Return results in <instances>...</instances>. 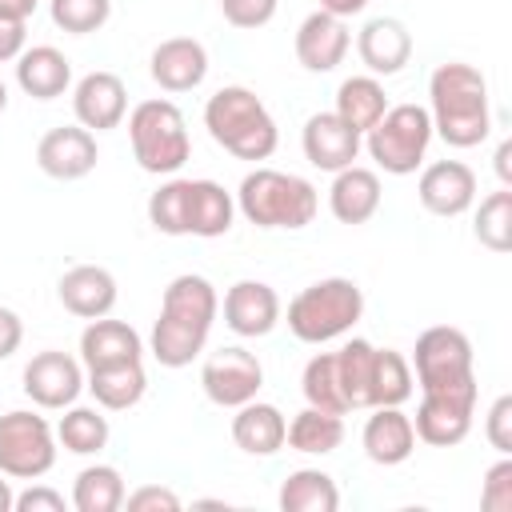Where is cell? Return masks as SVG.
<instances>
[{"label":"cell","instance_id":"obj_18","mask_svg":"<svg viewBox=\"0 0 512 512\" xmlns=\"http://www.w3.org/2000/svg\"><path fill=\"white\" fill-rule=\"evenodd\" d=\"M224 324L236 336H268L280 324V296L264 280H236L224 292Z\"/></svg>","mask_w":512,"mask_h":512},{"label":"cell","instance_id":"obj_27","mask_svg":"<svg viewBox=\"0 0 512 512\" xmlns=\"http://www.w3.org/2000/svg\"><path fill=\"white\" fill-rule=\"evenodd\" d=\"M236 220V196L216 180H188V236H228Z\"/></svg>","mask_w":512,"mask_h":512},{"label":"cell","instance_id":"obj_50","mask_svg":"<svg viewBox=\"0 0 512 512\" xmlns=\"http://www.w3.org/2000/svg\"><path fill=\"white\" fill-rule=\"evenodd\" d=\"M12 500H16V492H12V484L0 472V512H12Z\"/></svg>","mask_w":512,"mask_h":512},{"label":"cell","instance_id":"obj_39","mask_svg":"<svg viewBox=\"0 0 512 512\" xmlns=\"http://www.w3.org/2000/svg\"><path fill=\"white\" fill-rule=\"evenodd\" d=\"M48 16L56 28H64L72 36H88L108 24L112 0H48Z\"/></svg>","mask_w":512,"mask_h":512},{"label":"cell","instance_id":"obj_51","mask_svg":"<svg viewBox=\"0 0 512 512\" xmlns=\"http://www.w3.org/2000/svg\"><path fill=\"white\" fill-rule=\"evenodd\" d=\"M4 108H8V88H4V80H0V116H4Z\"/></svg>","mask_w":512,"mask_h":512},{"label":"cell","instance_id":"obj_32","mask_svg":"<svg viewBox=\"0 0 512 512\" xmlns=\"http://www.w3.org/2000/svg\"><path fill=\"white\" fill-rule=\"evenodd\" d=\"M276 504L284 512H336L340 508V488L328 472L320 468H296L288 472V480L280 484Z\"/></svg>","mask_w":512,"mask_h":512},{"label":"cell","instance_id":"obj_30","mask_svg":"<svg viewBox=\"0 0 512 512\" xmlns=\"http://www.w3.org/2000/svg\"><path fill=\"white\" fill-rule=\"evenodd\" d=\"M284 444L292 452H304V456H328V452H336L344 444V420L336 412H324V408L308 404L288 420Z\"/></svg>","mask_w":512,"mask_h":512},{"label":"cell","instance_id":"obj_41","mask_svg":"<svg viewBox=\"0 0 512 512\" xmlns=\"http://www.w3.org/2000/svg\"><path fill=\"white\" fill-rule=\"evenodd\" d=\"M276 4L280 0H220V12L232 28L252 32V28H264L276 16Z\"/></svg>","mask_w":512,"mask_h":512},{"label":"cell","instance_id":"obj_14","mask_svg":"<svg viewBox=\"0 0 512 512\" xmlns=\"http://www.w3.org/2000/svg\"><path fill=\"white\" fill-rule=\"evenodd\" d=\"M300 148H304V160L320 172H340L348 168L360 148H364V136L344 124L336 112H316L304 120V132H300Z\"/></svg>","mask_w":512,"mask_h":512},{"label":"cell","instance_id":"obj_21","mask_svg":"<svg viewBox=\"0 0 512 512\" xmlns=\"http://www.w3.org/2000/svg\"><path fill=\"white\" fill-rule=\"evenodd\" d=\"M56 296L64 304V312L80 316V320H96L108 316L116 308V276L100 264H76L56 280Z\"/></svg>","mask_w":512,"mask_h":512},{"label":"cell","instance_id":"obj_4","mask_svg":"<svg viewBox=\"0 0 512 512\" xmlns=\"http://www.w3.org/2000/svg\"><path fill=\"white\" fill-rule=\"evenodd\" d=\"M320 196L316 188L280 168H252L236 188V212L256 228H308L316 220Z\"/></svg>","mask_w":512,"mask_h":512},{"label":"cell","instance_id":"obj_13","mask_svg":"<svg viewBox=\"0 0 512 512\" xmlns=\"http://www.w3.org/2000/svg\"><path fill=\"white\" fill-rule=\"evenodd\" d=\"M100 160L96 148V132H88L84 124H60L48 128L36 144V168L52 180H84Z\"/></svg>","mask_w":512,"mask_h":512},{"label":"cell","instance_id":"obj_23","mask_svg":"<svg viewBox=\"0 0 512 512\" xmlns=\"http://www.w3.org/2000/svg\"><path fill=\"white\" fill-rule=\"evenodd\" d=\"M144 360V340L132 324L96 316L80 332V364L84 368H108V364H132Z\"/></svg>","mask_w":512,"mask_h":512},{"label":"cell","instance_id":"obj_16","mask_svg":"<svg viewBox=\"0 0 512 512\" xmlns=\"http://www.w3.org/2000/svg\"><path fill=\"white\" fill-rule=\"evenodd\" d=\"M72 112L76 124H84L88 132H108L120 128V120L128 116V88L116 72H88L76 80L72 88Z\"/></svg>","mask_w":512,"mask_h":512},{"label":"cell","instance_id":"obj_34","mask_svg":"<svg viewBox=\"0 0 512 512\" xmlns=\"http://www.w3.org/2000/svg\"><path fill=\"white\" fill-rule=\"evenodd\" d=\"M124 476L112 464H88L76 472L72 484V508L76 512H116L124 508Z\"/></svg>","mask_w":512,"mask_h":512},{"label":"cell","instance_id":"obj_45","mask_svg":"<svg viewBox=\"0 0 512 512\" xmlns=\"http://www.w3.org/2000/svg\"><path fill=\"white\" fill-rule=\"evenodd\" d=\"M24 40H28V20H8L0 16V64L4 60H16L24 52Z\"/></svg>","mask_w":512,"mask_h":512},{"label":"cell","instance_id":"obj_26","mask_svg":"<svg viewBox=\"0 0 512 512\" xmlns=\"http://www.w3.org/2000/svg\"><path fill=\"white\" fill-rule=\"evenodd\" d=\"M284 432H288V420L268 400H248L232 416V440L248 456H276L284 448Z\"/></svg>","mask_w":512,"mask_h":512},{"label":"cell","instance_id":"obj_40","mask_svg":"<svg viewBox=\"0 0 512 512\" xmlns=\"http://www.w3.org/2000/svg\"><path fill=\"white\" fill-rule=\"evenodd\" d=\"M480 508L484 512H512V456H500L480 484Z\"/></svg>","mask_w":512,"mask_h":512},{"label":"cell","instance_id":"obj_28","mask_svg":"<svg viewBox=\"0 0 512 512\" xmlns=\"http://www.w3.org/2000/svg\"><path fill=\"white\" fill-rule=\"evenodd\" d=\"M84 388L92 392V400L104 412H128V408H136L144 400L148 376H144V364L140 360H132V364H108V368H88Z\"/></svg>","mask_w":512,"mask_h":512},{"label":"cell","instance_id":"obj_10","mask_svg":"<svg viewBox=\"0 0 512 512\" xmlns=\"http://www.w3.org/2000/svg\"><path fill=\"white\" fill-rule=\"evenodd\" d=\"M412 368H416L420 388H444V384L472 380L476 376L472 372V340L452 324L424 328L412 348Z\"/></svg>","mask_w":512,"mask_h":512},{"label":"cell","instance_id":"obj_25","mask_svg":"<svg viewBox=\"0 0 512 512\" xmlns=\"http://www.w3.org/2000/svg\"><path fill=\"white\" fill-rule=\"evenodd\" d=\"M16 84L32 100H56L72 88V60L52 44H32L16 56Z\"/></svg>","mask_w":512,"mask_h":512},{"label":"cell","instance_id":"obj_11","mask_svg":"<svg viewBox=\"0 0 512 512\" xmlns=\"http://www.w3.org/2000/svg\"><path fill=\"white\" fill-rule=\"evenodd\" d=\"M200 388L212 404L240 408V404L256 400V392L264 388V364L256 360V352H248L240 344L216 348L200 368Z\"/></svg>","mask_w":512,"mask_h":512},{"label":"cell","instance_id":"obj_19","mask_svg":"<svg viewBox=\"0 0 512 512\" xmlns=\"http://www.w3.org/2000/svg\"><path fill=\"white\" fill-rule=\"evenodd\" d=\"M148 72L164 92H192L208 76V48L192 36H168L152 48Z\"/></svg>","mask_w":512,"mask_h":512},{"label":"cell","instance_id":"obj_8","mask_svg":"<svg viewBox=\"0 0 512 512\" xmlns=\"http://www.w3.org/2000/svg\"><path fill=\"white\" fill-rule=\"evenodd\" d=\"M56 428L28 408L0 416V472L12 480H40L56 464Z\"/></svg>","mask_w":512,"mask_h":512},{"label":"cell","instance_id":"obj_43","mask_svg":"<svg viewBox=\"0 0 512 512\" xmlns=\"http://www.w3.org/2000/svg\"><path fill=\"white\" fill-rule=\"evenodd\" d=\"M124 508L128 512H176L180 508V496L164 484H144L136 492H124Z\"/></svg>","mask_w":512,"mask_h":512},{"label":"cell","instance_id":"obj_36","mask_svg":"<svg viewBox=\"0 0 512 512\" xmlns=\"http://www.w3.org/2000/svg\"><path fill=\"white\" fill-rule=\"evenodd\" d=\"M472 232H476V240H480L488 252H496V256H504V252L512 248V188L488 192V196L480 200L476 220H472Z\"/></svg>","mask_w":512,"mask_h":512},{"label":"cell","instance_id":"obj_38","mask_svg":"<svg viewBox=\"0 0 512 512\" xmlns=\"http://www.w3.org/2000/svg\"><path fill=\"white\" fill-rule=\"evenodd\" d=\"M300 392L312 408H324V412H336L344 416L348 404L340 396V380H336V352H316L308 364H304V376H300Z\"/></svg>","mask_w":512,"mask_h":512},{"label":"cell","instance_id":"obj_35","mask_svg":"<svg viewBox=\"0 0 512 512\" xmlns=\"http://www.w3.org/2000/svg\"><path fill=\"white\" fill-rule=\"evenodd\" d=\"M412 392H416L412 364L396 348H376V360H372V408H400L404 400H412Z\"/></svg>","mask_w":512,"mask_h":512},{"label":"cell","instance_id":"obj_46","mask_svg":"<svg viewBox=\"0 0 512 512\" xmlns=\"http://www.w3.org/2000/svg\"><path fill=\"white\" fill-rule=\"evenodd\" d=\"M20 340H24V320L0 304V360H8L20 348Z\"/></svg>","mask_w":512,"mask_h":512},{"label":"cell","instance_id":"obj_9","mask_svg":"<svg viewBox=\"0 0 512 512\" xmlns=\"http://www.w3.org/2000/svg\"><path fill=\"white\" fill-rule=\"evenodd\" d=\"M476 416V376L444 388H420V408H416V440L432 448H456L472 432Z\"/></svg>","mask_w":512,"mask_h":512},{"label":"cell","instance_id":"obj_6","mask_svg":"<svg viewBox=\"0 0 512 512\" xmlns=\"http://www.w3.org/2000/svg\"><path fill=\"white\" fill-rule=\"evenodd\" d=\"M128 140H132V156L144 172L152 176H176L188 156H192V140H188V120L184 112L156 96V100H140L128 112Z\"/></svg>","mask_w":512,"mask_h":512},{"label":"cell","instance_id":"obj_44","mask_svg":"<svg viewBox=\"0 0 512 512\" xmlns=\"http://www.w3.org/2000/svg\"><path fill=\"white\" fill-rule=\"evenodd\" d=\"M12 508H16V512H64L68 500H64V492H56V488H48V484H32V488L16 492Z\"/></svg>","mask_w":512,"mask_h":512},{"label":"cell","instance_id":"obj_7","mask_svg":"<svg viewBox=\"0 0 512 512\" xmlns=\"http://www.w3.org/2000/svg\"><path fill=\"white\" fill-rule=\"evenodd\" d=\"M432 116L424 104H388V112L364 132L368 156L388 176H412L432 144Z\"/></svg>","mask_w":512,"mask_h":512},{"label":"cell","instance_id":"obj_20","mask_svg":"<svg viewBox=\"0 0 512 512\" xmlns=\"http://www.w3.org/2000/svg\"><path fill=\"white\" fill-rule=\"evenodd\" d=\"M348 44H352L348 24L316 8V12H308V16L300 20L292 48H296L300 68H308V72H332L336 64H344Z\"/></svg>","mask_w":512,"mask_h":512},{"label":"cell","instance_id":"obj_12","mask_svg":"<svg viewBox=\"0 0 512 512\" xmlns=\"http://www.w3.org/2000/svg\"><path fill=\"white\" fill-rule=\"evenodd\" d=\"M80 392H84V368L76 356L60 348H44L24 364V396L36 408L64 412L68 404H76Z\"/></svg>","mask_w":512,"mask_h":512},{"label":"cell","instance_id":"obj_17","mask_svg":"<svg viewBox=\"0 0 512 512\" xmlns=\"http://www.w3.org/2000/svg\"><path fill=\"white\" fill-rule=\"evenodd\" d=\"M356 56L372 76H396L412 60V32L396 16H372L356 32Z\"/></svg>","mask_w":512,"mask_h":512},{"label":"cell","instance_id":"obj_1","mask_svg":"<svg viewBox=\"0 0 512 512\" xmlns=\"http://www.w3.org/2000/svg\"><path fill=\"white\" fill-rule=\"evenodd\" d=\"M216 312H220V296H216L208 276H196V272L172 276L164 296H160V316H156L152 336H148L156 364L160 368H188L204 352L208 332L216 324Z\"/></svg>","mask_w":512,"mask_h":512},{"label":"cell","instance_id":"obj_24","mask_svg":"<svg viewBox=\"0 0 512 512\" xmlns=\"http://www.w3.org/2000/svg\"><path fill=\"white\" fill-rule=\"evenodd\" d=\"M360 444H364V456H368L372 464H384V468L404 464V460L416 452L412 416H404L400 408H372V416L364 420Z\"/></svg>","mask_w":512,"mask_h":512},{"label":"cell","instance_id":"obj_2","mask_svg":"<svg viewBox=\"0 0 512 512\" xmlns=\"http://www.w3.org/2000/svg\"><path fill=\"white\" fill-rule=\"evenodd\" d=\"M428 116L432 132L452 148H476L492 132L488 80L464 60H448L428 76Z\"/></svg>","mask_w":512,"mask_h":512},{"label":"cell","instance_id":"obj_29","mask_svg":"<svg viewBox=\"0 0 512 512\" xmlns=\"http://www.w3.org/2000/svg\"><path fill=\"white\" fill-rule=\"evenodd\" d=\"M372 360H376V344L352 336L348 344L336 348V380H340V396L348 404V412L372 408Z\"/></svg>","mask_w":512,"mask_h":512},{"label":"cell","instance_id":"obj_5","mask_svg":"<svg viewBox=\"0 0 512 512\" xmlns=\"http://www.w3.org/2000/svg\"><path fill=\"white\" fill-rule=\"evenodd\" d=\"M364 316V292L348 276H324L288 300V332L300 344H328L356 328Z\"/></svg>","mask_w":512,"mask_h":512},{"label":"cell","instance_id":"obj_37","mask_svg":"<svg viewBox=\"0 0 512 512\" xmlns=\"http://www.w3.org/2000/svg\"><path fill=\"white\" fill-rule=\"evenodd\" d=\"M148 224L164 236H188V180L172 176L148 196Z\"/></svg>","mask_w":512,"mask_h":512},{"label":"cell","instance_id":"obj_3","mask_svg":"<svg viewBox=\"0 0 512 512\" xmlns=\"http://www.w3.org/2000/svg\"><path fill=\"white\" fill-rule=\"evenodd\" d=\"M204 128L236 160H268L280 144V128H276L268 104L244 84H224L208 96Z\"/></svg>","mask_w":512,"mask_h":512},{"label":"cell","instance_id":"obj_22","mask_svg":"<svg viewBox=\"0 0 512 512\" xmlns=\"http://www.w3.org/2000/svg\"><path fill=\"white\" fill-rule=\"evenodd\" d=\"M380 200H384V188H380V176L372 168L348 164V168L332 172L328 208L340 224H368L380 212Z\"/></svg>","mask_w":512,"mask_h":512},{"label":"cell","instance_id":"obj_33","mask_svg":"<svg viewBox=\"0 0 512 512\" xmlns=\"http://www.w3.org/2000/svg\"><path fill=\"white\" fill-rule=\"evenodd\" d=\"M108 416L100 408H84V404H68L60 424H56V444L72 456H96L108 448Z\"/></svg>","mask_w":512,"mask_h":512},{"label":"cell","instance_id":"obj_48","mask_svg":"<svg viewBox=\"0 0 512 512\" xmlns=\"http://www.w3.org/2000/svg\"><path fill=\"white\" fill-rule=\"evenodd\" d=\"M496 176L504 188H512V140H500L496 148Z\"/></svg>","mask_w":512,"mask_h":512},{"label":"cell","instance_id":"obj_31","mask_svg":"<svg viewBox=\"0 0 512 512\" xmlns=\"http://www.w3.org/2000/svg\"><path fill=\"white\" fill-rule=\"evenodd\" d=\"M332 112L364 136L388 112V92H384V84L376 76H348L336 88V108Z\"/></svg>","mask_w":512,"mask_h":512},{"label":"cell","instance_id":"obj_42","mask_svg":"<svg viewBox=\"0 0 512 512\" xmlns=\"http://www.w3.org/2000/svg\"><path fill=\"white\" fill-rule=\"evenodd\" d=\"M484 436L500 456H512V396H496L484 416Z\"/></svg>","mask_w":512,"mask_h":512},{"label":"cell","instance_id":"obj_49","mask_svg":"<svg viewBox=\"0 0 512 512\" xmlns=\"http://www.w3.org/2000/svg\"><path fill=\"white\" fill-rule=\"evenodd\" d=\"M36 4H40V0H0V16H8V20H28V16L36 12Z\"/></svg>","mask_w":512,"mask_h":512},{"label":"cell","instance_id":"obj_47","mask_svg":"<svg viewBox=\"0 0 512 512\" xmlns=\"http://www.w3.org/2000/svg\"><path fill=\"white\" fill-rule=\"evenodd\" d=\"M368 8V0H320V12H328V16H336V20H352V16H360Z\"/></svg>","mask_w":512,"mask_h":512},{"label":"cell","instance_id":"obj_15","mask_svg":"<svg viewBox=\"0 0 512 512\" xmlns=\"http://www.w3.org/2000/svg\"><path fill=\"white\" fill-rule=\"evenodd\" d=\"M416 196L432 216H444V220L464 216L476 204V172L464 160H436L420 172Z\"/></svg>","mask_w":512,"mask_h":512}]
</instances>
